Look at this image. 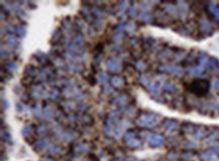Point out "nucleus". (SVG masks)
Segmentation results:
<instances>
[{
	"mask_svg": "<svg viewBox=\"0 0 219 161\" xmlns=\"http://www.w3.org/2000/svg\"><path fill=\"white\" fill-rule=\"evenodd\" d=\"M191 90L197 95H204L208 90V82L204 80H195L191 85Z\"/></svg>",
	"mask_w": 219,
	"mask_h": 161,
	"instance_id": "f257e3e1",
	"label": "nucleus"
},
{
	"mask_svg": "<svg viewBox=\"0 0 219 161\" xmlns=\"http://www.w3.org/2000/svg\"><path fill=\"white\" fill-rule=\"evenodd\" d=\"M151 142H152V144H154V145H159V144H160V143L163 142V140L160 139V137L154 136V137L151 140Z\"/></svg>",
	"mask_w": 219,
	"mask_h": 161,
	"instance_id": "f03ea898",
	"label": "nucleus"
}]
</instances>
